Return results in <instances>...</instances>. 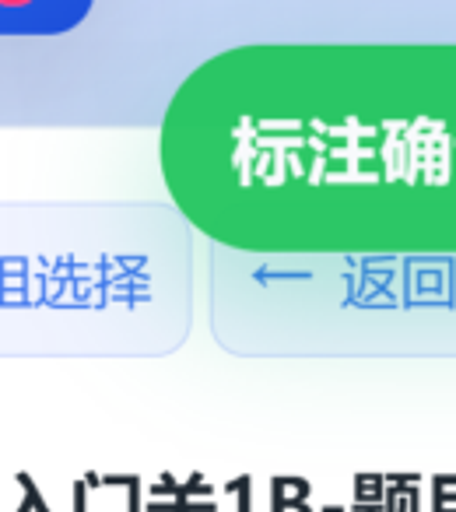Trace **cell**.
I'll use <instances>...</instances> for the list:
<instances>
[{"mask_svg":"<svg viewBox=\"0 0 456 512\" xmlns=\"http://www.w3.org/2000/svg\"><path fill=\"white\" fill-rule=\"evenodd\" d=\"M165 190L243 253H456V46H239L179 85Z\"/></svg>","mask_w":456,"mask_h":512,"instance_id":"6da1fadb","label":"cell"}]
</instances>
